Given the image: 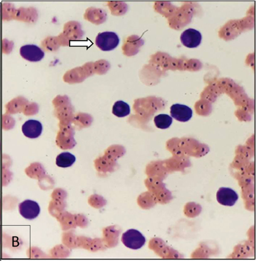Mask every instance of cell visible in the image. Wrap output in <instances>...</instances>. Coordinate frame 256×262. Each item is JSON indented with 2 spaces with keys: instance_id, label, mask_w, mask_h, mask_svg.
<instances>
[{
  "instance_id": "5",
  "label": "cell",
  "mask_w": 256,
  "mask_h": 262,
  "mask_svg": "<svg viewBox=\"0 0 256 262\" xmlns=\"http://www.w3.org/2000/svg\"><path fill=\"white\" fill-rule=\"evenodd\" d=\"M180 39L184 46L188 48H195L201 42L202 34L195 29L188 28L182 33Z\"/></svg>"
},
{
  "instance_id": "7",
  "label": "cell",
  "mask_w": 256,
  "mask_h": 262,
  "mask_svg": "<svg viewBox=\"0 0 256 262\" xmlns=\"http://www.w3.org/2000/svg\"><path fill=\"white\" fill-rule=\"evenodd\" d=\"M22 130L26 137L30 139H35L41 135L42 131V126L39 121L30 119L23 124Z\"/></svg>"
},
{
  "instance_id": "6",
  "label": "cell",
  "mask_w": 256,
  "mask_h": 262,
  "mask_svg": "<svg viewBox=\"0 0 256 262\" xmlns=\"http://www.w3.org/2000/svg\"><path fill=\"white\" fill-rule=\"evenodd\" d=\"M218 202L222 205L232 206L237 201L238 196L237 193L230 188L222 187L216 193Z\"/></svg>"
},
{
  "instance_id": "2",
  "label": "cell",
  "mask_w": 256,
  "mask_h": 262,
  "mask_svg": "<svg viewBox=\"0 0 256 262\" xmlns=\"http://www.w3.org/2000/svg\"><path fill=\"white\" fill-rule=\"evenodd\" d=\"M122 241L127 248L132 250H138L144 245L146 238L138 231L135 229H130L123 233Z\"/></svg>"
},
{
  "instance_id": "11",
  "label": "cell",
  "mask_w": 256,
  "mask_h": 262,
  "mask_svg": "<svg viewBox=\"0 0 256 262\" xmlns=\"http://www.w3.org/2000/svg\"><path fill=\"white\" fill-rule=\"evenodd\" d=\"M154 122L158 128L165 129L171 125L172 119L168 114H160L154 117Z\"/></svg>"
},
{
  "instance_id": "10",
  "label": "cell",
  "mask_w": 256,
  "mask_h": 262,
  "mask_svg": "<svg viewBox=\"0 0 256 262\" xmlns=\"http://www.w3.org/2000/svg\"><path fill=\"white\" fill-rule=\"evenodd\" d=\"M112 112L118 117H125L130 113V107L123 101H117L112 106Z\"/></svg>"
},
{
  "instance_id": "9",
  "label": "cell",
  "mask_w": 256,
  "mask_h": 262,
  "mask_svg": "<svg viewBox=\"0 0 256 262\" xmlns=\"http://www.w3.org/2000/svg\"><path fill=\"white\" fill-rule=\"evenodd\" d=\"M75 156L73 154L68 152L60 153L56 158V165L62 168L70 167L75 162Z\"/></svg>"
},
{
  "instance_id": "8",
  "label": "cell",
  "mask_w": 256,
  "mask_h": 262,
  "mask_svg": "<svg viewBox=\"0 0 256 262\" xmlns=\"http://www.w3.org/2000/svg\"><path fill=\"white\" fill-rule=\"evenodd\" d=\"M171 116L180 122L188 121L192 117V111L188 106L180 104H174L170 107Z\"/></svg>"
},
{
  "instance_id": "3",
  "label": "cell",
  "mask_w": 256,
  "mask_h": 262,
  "mask_svg": "<svg viewBox=\"0 0 256 262\" xmlns=\"http://www.w3.org/2000/svg\"><path fill=\"white\" fill-rule=\"evenodd\" d=\"M18 211L22 217L28 220H32L39 215L40 209L36 202L28 199L19 204Z\"/></svg>"
},
{
  "instance_id": "4",
  "label": "cell",
  "mask_w": 256,
  "mask_h": 262,
  "mask_svg": "<svg viewBox=\"0 0 256 262\" xmlns=\"http://www.w3.org/2000/svg\"><path fill=\"white\" fill-rule=\"evenodd\" d=\"M20 53L24 59L32 62L41 60L44 57L43 50L35 44H26L20 49Z\"/></svg>"
},
{
  "instance_id": "1",
  "label": "cell",
  "mask_w": 256,
  "mask_h": 262,
  "mask_svg": "<svg viewBox=\"0 0 256 262\" xmlns=\"http://www.w3.org/2000/svg\"><path fill=\"white\" fill-rule=\"evenodd\" d=\"M120 39L118 34L112 31L99 33L96 38V46L103 51L114 49L118 45Z\"/></svg>"
}]
</instances>
